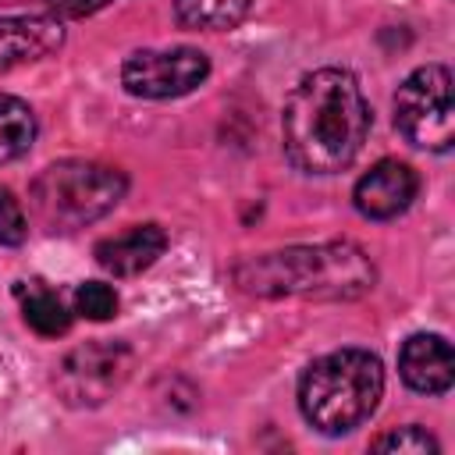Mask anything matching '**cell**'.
<instances>
[{"mask_svg": "<svg viewBox=\"0 0 455 455\" xmlns=\"http://www.w3.org/2000/svg\"><path fill=\"white\" fill-rule=\"evenodd\" d=\"M18 295H21L25 323H28L36 334L57 338V334H64V331L71 327V313H68V306L60 302L57 291H50V288H43L39 281H32L28 288H18Z\"/></svg>", "mask_w": 455, "mask_h": 455, "instance_id": "obj_14", "label": "cell"}, {"mask_svg": "<svg viewBox=\"0 0 455 455\" xmlns=\"http://www.w3.org/2000/svg\"><path fill=\"white\" fill-rule=\"evenodd\" d=\"M64 46V21L57 14L0 18V75L21 64H36Z\"/></svg>", "mask_w": 455, "mask_h": 455, "instance_id": "obj_9", "label": "cell"}, {"mask_svg": "<svg viewBox=\"0 0 455 455\" xmlns=\"http://www.w3.org/2000/svg\"><path fill=\"white\" fill-rule=\"evenodd\" d=\"M384 395V366L366 348H338L309 363L299 380V409L320 434H348L366 423Z\"/></svg>", "mask_w": 455, "mask_h": 455, "instance_id": "obj_3", "label": "cell"}, {"mask_svg": "<svg viewBox=\"0 0 455 455\" xmlns=\"http://www.w3.org/2000/svg\"><path fill=\"white\" fill-rule=\"evenodd\" d=\"M419 192V178L405 160H377L359 181H355V210L370 220H391L412 206Z\"/></svg>", "mask_w": 455, "mask_h": 455, "instance_id": "obj_8", "label": "cell"}, {"mask_svg": "<svg viewBox=\"0 0 455 455\" xmlns=\"http://www.w3.org/2000/svg\"><path fill=\"white\" fill-rule=\"evenodd\" d=\"M36 142V114L25 100L0 92V164L25 156Z\"/></svg>", "mask_w": 455, "mask_h": 455, "instance_id": "obj_13", "label": "cell"}, {"mask_svg": "<svg viewBox=\"0 0 455 455\" xmlns=\"http://www.w3.org/2000/svg\"><path fill=\"white\" fill-rule=\"evenodd\" d=\"M395 128L405 142L434 153H448L455 139L451 71L444 64L416 68L395 92Z\"/></svg>", "mask_w": 455, "mask_h": 455, "instance_id": "obj_5", "label": "cell"}, {"mask_svg": "<svg viewBox=\"0 0 455 455\" xmlns=\"http://www.w3.org/2000/svg\"><path fill=\"white\" fill-rule=\"evenodd\" d=\"M210 75V57L196 46L174 50H135L121 64V82L142 100H174L203 85Z\"/></svg>", "mask_w": 455, "mask_h": 455, "instance_id": "obj_6", "label": "cell"}, {"mask_svg": "<svg viewBox=\"0 0 455 455\" xmlns=\"http://www.w3.org/2000/svg\"><path fill=\"white\" fill-rule=\"evenodd\" d=\"M398 373L419 395H444L455 377L451 345L441 334H412L398 352Z\"/></svg>", "mask_w": 455, "mask_h": 455, "instance_id": "obj_10", "label": "cell"}, {"mask_svg": "<svg viewBox=\"0 0 455 455\" xmlns=\"http://www.w3.org/2000/svg\"><path fill=\"white\" fill-rule=\"evenodd\" d=\"M167 249V235L160 224H132L121 235L96 242V263L114 277H135L153 267Z\"/></svg>", "mask_w": 455, "mask_h": 455, "instance_id": "obj_11", "label": "cell"}, {"mask_svg": "<svg viewBox=\"0 0 455 455\" xmlns=\"http://www.w3.org/2000/svg\"><path fill=\"white\" fill-rule=\"evenodd\" d=\"M75 313L85 320H110L117 313V291L103 281H85L75 288Z\"/></svg>", "mask_w": 455, "mask_h": 455, "instance_id": "obj_16", "label": "cell"}, {"mask_svg": "<svg viewBox=\"0 0 455 455\" xmlns=\"http://www.w3.org/2000/svg\"><path fill=\"white\" fill-rule=\"evenodd\" d=\"M235 284L256 299H320L348 302L377 284V267L355 242L288 245L259 256H245L231 270Z\"/></svg>", "mask_w": 455, "mask_h": 455, "instance_id": "obj_2", "label": "cell"}, {"mask_svg": "<svg viewBox=\"0 0 455 455\" xmlns=\"http://www.w3.org/2000/svg\"><path fill=\"white\" fill-rule=\"evenodd\" d=\"M252 0H174V18L196 32H228L249 14Z\"/></svg>", "mask_w": 455, "mask_h": 455, "instance_id": "obj_12", "label": "cell"}, {"mask_svg": "<svg viewBox=\"0 0 455 455\" xmlns=\"http://www.w3.org/2000/svg\"><path fill=\"white\" fill-rule=\"evenodd\" d=\"M107 4H114V0H46L50 14H57L60 21H64V18H85V14H96V11H103Z\"/></svg>", "mask_w": 455, "mask_h": 455, "instance_id": "obj_18", "label": "cell"}, {"mask_svg": "<svg viewBox=\"0 0 455 455\" xmlns=\"http://www.w3.org/2000/svg\"><path fill=\"white\" fill-rule=\"evenodd\" d=\"M370 135V107L352 71L316 68L288 96L281 114L284 156L302 174L345 171Z\"/></svg>", "mask_w": 455, "mask_h": 455, "instance_id": "obj_1", "label": "cell"}, {"mask_svg": "<svg viewBox=\"0 0 455 455\" xmlns=\"http://www.w3.org/2000/svg\"><path fill=\"white\" fill-rule=\"evenodd\" d=\"M370 448L373 451H395V455H427V451H437L441 444L423 427H398V430H387V434L373 437Z\"/></svg>", "mask_w": 455, "mask_h": 455, "instance_id": "obj_15", "label": "cell"}, {"mask_svg": "<svg viewBox=\"0 0 455 455\" xmlns=\"http://www.w3.org/2000/svg\"><path fill=\"white\" fill-rule=\"evenodd\" d=\"M128 192V178L96 160H57L36 174L28 188L32 217L46 231H78L107 217Z\"/></svg>", "mask_w": 455, "mask_h": 455, "instance_id": "obj_4", "label": "cell"}, {"mask_svg": "<svg viewBox=\"0 0 455 455\" xmlns=\"http://www.w3.org/2000/svg\"><path fill=\"white\" fill-rule=\"evenodd\" d=\"M132 352L117 341H89L64 355L57 370V391L68 405H100L128 377Z\"/></svg>", "mask_w": 455, "mask_h": 455, "instance_id": "obj_7", "label": "cell"}, {"mask_svg": "<svg viewBox=\"0 0 455 455\" xmlns=\"http://www.w3.org/2000/svg\"><path fill=\"white\" fill-rule=\"evenodd\" d=\"M28 235V220L21 203L7 185H0V245H21Z\"/></svg>", "mask_w": 455, "mask_h": 455, "instance_id": "obj_17", "label": "cell"}]
</instances>
